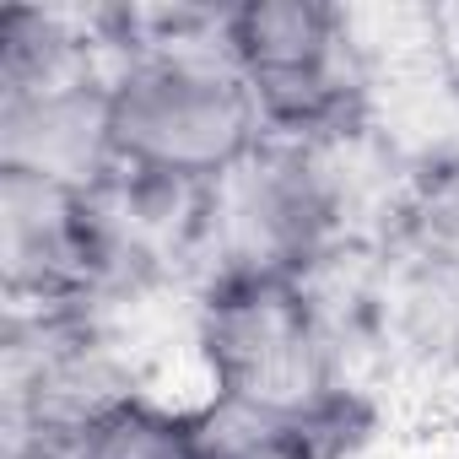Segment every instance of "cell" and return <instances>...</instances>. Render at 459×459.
<instances>
[{"mask_svg":"<svg viewBox=\"0 0 459 459\" xmlns=\"http://www.w3.org/2000/svg\"><path fill=\"white\" fill-rule=\"evenodd\" d=\"M189 346L211 400L281 427L357 384L308 281H216L195 292Z\"/></svg>","mask_w":459,"mask_h":459,"instance_id":"cell-1","label":"cell"},{"mask_svg":"<svg viewBox=\"0 0 459 459\" xmlns=\"http://www.w3.org/2000/svg\"><path fill=\"white\" fill-rule=\"evenodd\" d=\"M346 244H362L325 141L265 135L211 189L205 287L216 281H308Z\"/></svg>","mask_w":459,"mask_h":459,"instance_id":"cell-2","label":"cell"},{"mask_svg":"<svg viewBox=\"0 0 459 459\" xmlns=\"http://www.w3.org/2000/svg\"><path fill=\"white\" fill-rule=\"evenodd\" d=\"M108 125L119 168L189 184L227 178L271 135L227 49H168L114 65Z\"/></svg>","mask_w":459,"mask_h":459,"instance_id":"cell-3","label":"cell"},{"mask_svg":"<svg viewBox=\"0 0 459 459\" xmlns=\"http://www.w3.org/2000/svg\"><path fill=\"white\" fill-rule=\"evenodd\" d=\"M227 60L249 82L265 130L330 141L368 125L373 65L362 60L346 6L330 0H249L227 12Z\"/></svg>","mask_w":459,"mask_h":459,"instance_id":"cell-4","label":"cell"},{"mask_svg":"<svg viewBox=\"0 0 459 459\" xmlns=\"http://www.w3.org/2000/svg\"><path fill=\"white\" fill-rule=\"evenodd\" d=\"M0 287L17 314L92 308L98 298V221L92 200L0 168Z\"/></svg>","mask_w":459,"mask_h":459,"instance_id":"cell-5","label":"cell"},{"mask_svg":"<svg viewBox=\"0 0 459 459\" xmlns=\"http://www.w3.org/2000/svg\"><path fill=\"white\" fill-rule=\"evenodd\" d=\"M0 168L65 184L76 195L103 189L119 173L108 125V76L0 98Z\"/></svg>","mask_w":459,"mask_h":459,"instance_id":"cell-6","label":"cell"},{"mask_svg":"<svg viewBox=\"0 0 459 459\" xmlns=\"http://www.w3.org/2000/svg\"><path fill=\"white\" fill-rule=\"evenodd\" d=\"M65 459H200L195 405L135 394V400L103 411L92 427H82Z\"/></svg>","mask_w":459,"mask_h":459,"instance_id":"cell-7","label":"cell"},{"mask_svg":"<svg viewBox=\"0 0 459 459\" xmlns=\"http://www.w3.org/2000/svg\"><path fill=\"white\" fill-rule=\"evenodd\" d=\"M384 244L405 249L416 260L459 271V168L427 173V178H416L405 189V200L394 211V227H389Z\"/></svg>","mask_w":459,"mask_h":459,"instance_id":"cell-8","label":"cell"},{"mask_svg":"<svg viewBox=\"0 0 459 459\" xmlns=\"http://www.w3.org/2000/svg\"><path fill=\"white\" fill-rule=\"evenodd\" d=\"M195 448L200 459H314L281 421H265L227 400L195 405Z\"/></svg>","mask_w":459,"mask_h":459,"instance_id":"cell-9","label":"cell"}]
</instances>
